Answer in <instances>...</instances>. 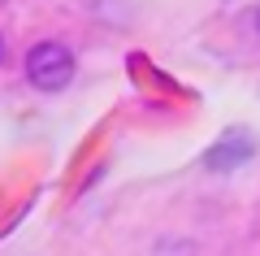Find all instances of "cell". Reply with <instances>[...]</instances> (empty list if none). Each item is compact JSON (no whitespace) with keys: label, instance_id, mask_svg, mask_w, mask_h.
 Here are the masks:
<instances>
[{"label":"cell","instance_id":"cell-1","mask_svg":"<svg viewBox=\"0 0 260 256\" xmlns=\"http://www.w3.org/2000/svg\"><path fill=\"white\" fill-rule=\"evenodd\" d=\"M74 78V52L56 39H44L26 52V82L39 92H65Z\"/></svg>","mask_w":260,"mask_h":256},{"label":"cell","instance_id":"cell-2","mask_svg":"<svg viewBox=\"0 0 260 256\" xmlns=\"http://www.w3.org/2000/svg\"><path fill=\"white\" fill-rule=\"evenodd\" d=\"M243 156H251V144L230 135L225 144H217V148H208V152H204V165H208V169H225V165L243 161Z\"/></svg>","mask_w":260,"mask_h":256},{"label":"cell","instance_id":"cell-3","mask_svg":"<svg viewBox=\"0 0 260 256\" xmlns=\"http://www.w3.org/2000/svg\"><path fill=\"white\" fill-rule=\"evenodd\" d=\"M0 61H5V39H0Z\"/></svg>","mask_w":260,"mask_h":256},{"label":"cell","instance_id":"cell-4","mask_svg":"<svg viewBox=\"0 0 260 256\" xmlns=\"http://www.w3.org/2000/svg\"><path fill=\"white\" fill-rule=\"evenodd\" d=\"M256 31H260V9H256Z\"/></svg>","mask_w":260,"mask_h":256}]
</instances>
